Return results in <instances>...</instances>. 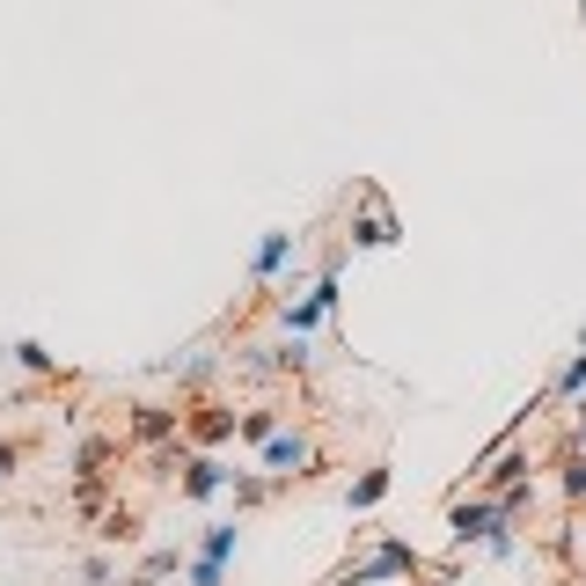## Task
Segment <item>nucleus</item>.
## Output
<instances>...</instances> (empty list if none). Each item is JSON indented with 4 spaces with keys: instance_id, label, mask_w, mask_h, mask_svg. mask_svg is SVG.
<instances>
[{
    "instance_id": "obj_13",
    "label": "nucleus",
    "mask_w": 586,
    "mask_h": 586,
    "mask_svg": "<svg viewBox=\"0 0 586 586\" xmlns=\"http://www.w3.org/2000/svg\"><path fill=\"white\" fill-rule=\"evenodd\" d=\"M8 469H16V447H0V477H8Z\"/></svg>"
},
{
    "instance_id": "obj_2",
    "label": "nucleus",
    "mask_w": 586,
    "mask_h": 586,
    "mask_svg": "<svg viewBox=\"0 0 586 586\" xmlns=\"http://www.w3.org/2000/svg\"><path fill=\"white\" fill-rule=\"evenodd\" d=\"M308 463H316V447L301 433H271L265 440V469H279V477H308Z\"/></svg>"
},
{
    "instance_id": "obj_3",
    "label": "nucleus",
    "mask_w": 586,
    "mask_h": 586,
    "mask_svg": "<svg viewBox=\"0 0 586 586\" xmlns=\"http://www.w3.org/2000/svg\"><path fill=\"white\" fill-rule=\"evenodd\" d=\"M389 572H418V557H410V543H381V550L367 557V565L352 572L345 586H367V579H389Z\"/></svg>"
},
{
    "instance_id": "obj_5",
    "label": "nucleus",
    "mask_w": 586,
    "mask_h": 586,
    "mask_svg": "<svg viewBox=\"0 0 586 586\" xmlns=\"http://www.w3.org/2000/svg\"><path fill=\"white\" fill-rule=\"evenodd\" d=\"M286 257H294V235H286V228H271L265 242H257V279H271V271H279Z\"/></svg>"
},
{
    "instance_id": "obj_6",
    "label": "nucleus",
    "mask_w": 586,
    "mask_h": 586,
    "mask_svg": "<svg viewBox=\"0 0 586 586\" xmlns=\"http://www.w3.org/2000/svg\"><path fill=\"white\" fill-rule=\"evenodd\" d=\"M235 543H242V535H235V520H213V528H206V550H198V557H206V565H228Z\"/></svg>"
},
{
    "instance_id": "obj_1",
    "label": "nucleus",
    "mask_w": 586,
    "mask_h": 586,
    "mask_svg": "<svg viewBox=\"0 0 586 586\" xmlns=\"http://www.w3.org/2000/svg\"><path fill=\"white\" fill-rule=\"evenodd\" d=\"M447 528H455V543H491V535H506V506H498V498L455 506V514H447Z\"/></svg>"
},
{
    "instance_id": "obj_11",
    "label": "nucleus",
    "mask_w": 586,
    "mask_h": 586,
    "mask_svg": "<svg viewBox=\"0 0 586 586\" xmlns=\"http://www.w3.org/2000/svg\"><path fill=\"white\" fill-rule=\"evenodd\" d=\"M565 491H572V498H586V455H579V463L565 469Z\"/></svg>"
},
{
    "instance_id": "obj_7",
    "label": "nucleus",
    "mask_w": 586,
    "mask_h": 586,
    "mask_svg": "<svg viewBox=\"0 0 586 586\" xmlns=\"http://www.w3.org/2000/svg\"><path fill=\"white\" fill-rule=\"evenodd\" d=\"M352 242H367V249H389V242H396V220L381 213V206H374V213H367V220L352 228Z\"/></svg>"
},
{
    "instance_id": "obj_12",
    "label": "nucleus",
    "mask_w": 586,
    "mask_h": 586,
    "mask_svg": "<svg viewBox=\"0 0 586 586\" xmlns=\"http://www.w3.org/2000/svg\"><path fill=\"white\" fill-rule=\"evenodd\" d=\"M191 586H220V565H206V557H198V565H191Z\"/></svg>"
},
{
    "instance_id": "obj_8",
    "label": "nucleus",
    "mask_w": 586,
    "mask_h": 586,
    "mask_svg": "<svg viewBox=\"0 0 586 586\" xmlns=\"http://www.w3.org/2000/svg\"><path fill=\"white\" fill-rule=\"evenodd\" d=\"M381 491H389V469H367V477L352 484V514H367V506H381Z\"/></svg>"
},
{
    "instance_id": "obj_9",
    "label": "nucleus",
    "mask_w": 586,
    "mask_h": 586,
    "mask_svg": "<svg viewBox=\"0 0 586 586\" xmlns=\"http://www.w3.org/2000/svg\"><path fill=\"white\" fill-rule=\"evenodd\" d=\"M557 396H586V352H579V359H572V367H565V374H557Z\"/></svg>"
},
{
    "instance_id": "obj_4",
    "label": "nucleus",
    "mask_w": 586,
    "mask_h": 586,
    "mask_svg": "<svg viewBox=\"0 0 586 586\" xmlns=\"http://www.w3.org/2000/svg\"><path fill=\"white\" fill-rule=\"evenodd\" d=\"M220 484H235V469H228V463H213V455H206V463H191V469H183V498H213Z\"/></svg>"
},
{
    "instance_id": "obj_10",
    "label": "nucleus",
    "mask_w": 586,
    "mask_h": 586,
    "mask_svg": "<svg viewBox=\"0 0 586 586\" xmlns=\"http://www.w3.org/2000/svg\"><path fill=\"white\" fill-rule=\"evenodd\" d=\"M242 433H249V440H271V433H279V410H249Z\"/></svg>"
},
{
    "instance_id": "obj_14",
    "label": "nucleus",
    "mask_w": 586,
    "mask_h": 586,
    "mask_svg": "<svg viewBox=\"0 0 586 586\" xmlns=\"http://www.w3.org/2000/svg\"><path fill=\"white\" fill-rule=\"evenodd\" d=\"M579 447H586V418H579Z\"/></svg>"
}]
</instances>
